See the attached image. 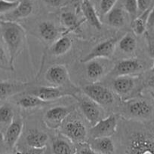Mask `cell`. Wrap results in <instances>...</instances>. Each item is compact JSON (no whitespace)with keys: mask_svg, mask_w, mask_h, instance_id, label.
<instances>
[{"mask_svg":"<svg viewBox=\"0 0 154 154\" xmlns=\"http://www.w3.org/2000/svg\"><path fill=\"white\" fill-rule=\"evenodd\" d=\"M31 84L17 81H0V101L7 100L14 96L24 93Z\"/></svg>","mask_w":154,"mask_h":154,"instance_id":"5bb4252c","label":"cell"},{"mask_svg":"<svg viewBox=\"0 0 154 154\" xmlns=\"http://www.w3.org/2000/svg\"><path fill=\"white\" fill-rule=\"evenodd\" d=\"M154 27V5L150 8L147 18V29H151Z\"/></svg>","mask_w":154,"mask_h":154,"instance_id":"d590c367","label":"cell"},{"mask_svg":"<svg viewBox=\"0 0 154 154\" xmlns=\"http://www.w3.org/2000/svg\"><path fill=\"white\" fill-rule=\"evenodd\" d=\"M81 9L85 19L90 25L96 28L97 29H101L102 28V23L90 0H82Z\"/></svg>","mask_w":154,"mask_h":154,"instance_id":"ffe728a7","label":"cell"},{"mask_svg":"<svg viewBox=\"0 0 154 154\" xmlns=\"http://www.w3.org/2000/svg\"><path fill=\"white\" fill-rule=\"evenodd\" d=\"M2 38L5 44L11 66L14 69V62L24 51L26 44V32L21 25L17 22H1Z\"/></svg>","mask_w":154,"mask_h":154,"instance_id":"7a4b0ae2","label":"cell"},{"mask_svg":"<svg viewBox=\"0 0 154 154\" xmlns=\"http://www.w3.org/2000/svg\"><path fill=\"white\" fill-rule=\"evenodd\" d=\"M88 147L98 154H116V148L111 137L92 138Z\"/></svg>","mask_w":154,"mask_h":154,"instance_id":"e0dca14e","label":"cell"},{"mask_svg":"<svg viewBox=\"0 0 154 154\" xmlns=\"http://www.w3.org/2000/svg\"><path fill=\"white\" fill-rule=\"evenodd\" d=\"M39 33L41 38L48 43H54L60 36L59 31L54 23L51 21H43L39 25Z\"/></svg>","mask_w":154,"mask_h":154,"instance_id":"44dd1931","label":"cell"},{"mask_svg":"<svg viewBox=\"0 0 154 154\" xmlns=\"http://www.w3.org/2000/svg\"><path fill=\"white\" fill-rule=\"evenodd\" d=\"M118 0H101L100 2V11L103 15H105L114 7Z\"/></svg>","mask_w":154,"mask_h":154,"instance_id":"d6a6232c","label":"cell"},{"mask_svg":"<svg viewBox=\"0 0 154 154\" xmlns=\"http://www.w3.org/2000/svg\"><path fill=\"white\" fill-rule=\"evenodd\" d=\"M136 76H119L112 81V90L118 96H128L134 90L137 82Z\"/></svg>","mask_w":154,"mask_h":154,"instance_id":"9a60e30c","label":"cell"},{"mask_svg":"<svg viewBox=\"0 0 154 154\" xmlns=\"http://www.w3.org/2000/svg\"><path fill=\"white\" fill-rule=\"evenodd\" d=\"M3 154H11V153H3Z\"/></svg>","mask_w":154,"mask_h":154,"instance_id":"ee69618b","label":"cell"},{"mask_svg":"<svg viewBox=\"0 0 154 154\" xmlns=\"http://www.w3.org/2000/svg\"><path fill=\"white\" fill-rule=\"evenodd\" d=\"M150 52H151V54H152V59H153V66H152V74H153V78H154V46H151ZM153 85H154V78H153Z\"/></svg>","mask_w":154,"mask_h":154,"instance_id":"f35d334b","label":"cell"},{"mask_svg":"<svg viewBox=\"0 0 154 154\" xmlns=\"http://www.w3.org/2000/svg\"><path fill=\"white\" fill-rule=\"evenodd\" d=\"M126 112L131 118L148 119L152 114V107L145 99H132L127 102Z\"/></svg>","mask_w":154,"mask_h":154,"instance_id":"4fadbf2b","label":"cell"},{"mask_svg":"<svg viewBox=\"0 0 154 154\" xmlns=\"http://www.w3.org/2000/svg\"><path fill=\"white\" fill-rule=\"evenodd\" d=\"M23 128L24 123L20 117H14L11 123L6 128L4 134V142L9 148H14L15 147L22 134Z\"/></svg>","mask_w":154,"mask_h":154,"instance_id":"2e32d148","label":"cell"},{"mask_svg":"<svg viewBox=\"0 0 154 154\" xmlns=\"http://www.w3.org/2000/svg\"><path fill=\"white\" fill-rule=\"evenodd\" d=\"M150 8L140 14L131 23V29L136 35H142L147 29V18Z\"/></svg>","mask_w":154,"mask_h":154,"instance_id":"83f0119b","label":"cell"},{"mask_svg":"<svg viewBox=\"0 0 154 154\" xmlns=\"http://www.w3.org/2000/svg\"><path fill=\"white\" fill-rule=\"evenodd\" d=\"M122 126L119 154H154V127L134 122Z\"/></svg>","mask_w":154,"mask_h":154,"instance_id":"6da1fadb","label":"cell"},{"mask_svg":"<svg viewBox=\"0 0 154 154\" xmlns=\"http://www.w3.org/2000/svg\"><path fill=\"white\" fill-rule=\"evenodd\" d=\"M118 37H112L100 42L81 60V63H86L95 59H110L113 57L117 46Z\"/></svg>","mask_w":154,"mask_h":154,"instance_id":"277c9868","label":"cell"},{"mask_svg":"<svg viewBox=\"0 0 154 154\" xmlns=\"http://www.w3.org/2000/svg\"><path fill=\"white\" fill-rule=\"evenodd\" d=\"M61 134L72 143L83 144L87 138L88 130L82 121L73 119L63 125Z\"/></svg>","mask_w":154,"mask_h":154,"instance_id":"8992f818","label":"cell"},{"mask_svg":"<svg viewBox=\"0 0 154 154\" xmlns=\"http://www.w3.org/2000/svg\"><path fill=\"white\" fill-rule=\"evenodd\" d=\"M5 141V138H4V134L2 133L1 130H0V146L4 143Z\"/></svg>","mask_w":154,"mask_h":154,"instance_id":"ab89813d","label":"cell"},{"mask_svg":"<svg viewBox=\"0 0 154 154\" xmlns=\"http://www.w3.org/2000/svg\"><path fill=\"white\" fill-rule=\"evenodd\" d=\"M19 2H11L7 0H0V15L10 13L18 6Z\"/></svg>","mask_w":154,"mask_h":154,"instance_id":"1f68e13d","label":"cell"},{"mask_svg":"<svg viewBox=\"0 0 154 154\" xmlns=\"http://www.w3.org/2000/svg\"><path fill=\"white\" fill-rule=\"evenodd\" d=\"M143 69V64L138 59H125L118 61L113 66L109 75L114 78L119 76H135Z\"/></svg>","mask_w":154,"mask_h":154,"instance_id":"30bf717a","label":"cell"},{"mask_svg":"<svg viewBox=\"0 0 154 154\" xmlns=\"http://www.w3.org/2000/svg\"><path fill=\"white\" fill-rule=\"evenodd\" d=\"M124 9L131 16H135L138 11L137 0H123Z\"/></svg>","mask_w":154,"mask_h":154,"instance_id":"4dcf8cb0","label":"cell"},{"mask_svg":"<svg viewBox=\"0 0 154 154\" xmlns=\"http://www.w3.org/2000/svg\"><path fill=\"white\" fill-rule=\"evenodd\" d=\"M118 118L115 114H110L102 118L90 128L89 133L92 138L111 137L116 133L118 128Z\"/></svg>","mask_w":154,"mask_h":154,"instance_id":"52a82bcc","label":"cell"},{"mask_svg":"<svg viewBox=\"0 0 154 154\" xmlns=\"http://www.w3.org/2000/svg\"><path fill=\"white\" fill-rule=\"evenodd\" d=\"M150 94H151V96H152V98L153 99V101H154V92H151Z\"/></svg>","mask_w":154,"mask_h":154,"instance_id":"b9f144b4","label":"cell"},{"mask_svg":"<svg viewBox=\"0 0 154 154\" xmlns=\"http://www.w3.org/2000/svg\"><path fill=\"white\" fill-rule=\"evenodd\" d=\"M87 97V96H86ZM79 101V106L82 113L84 115L85 118L91 124L94 126L98 123L101 119H102V111L101 106L94 101L91 100L89 98H79L75 97Z\"/></svg>","mask_w":154,"mask_h":154,"instance_id":"7c38bea8","label":"cell"},{"mask_svg":"<svg viewBox=\"0 0 154 154\" xmlns=\"http://www.w3.org/2000/svg\"><path fill=\"white\" fill-rule=\"evenodd\" d=\"M82 92L88 98L100 106H109L113 105L115 101V93L113 90L97 83L85 86Z\"/></svg>","mask_w":154,"mask_h":154,"instance_id":"3957f363","label":"cell"},{"mask_svg":"<svg viewBox=\"0 0 154 154\" xmlns=\"http://www.w3.org/2000/svg\"><path fill=\"white\" fill-rule=\"evenodd\" d=\"M72 45V39L66 34L60 35L50 48V51L52 55L63 56L69 51Z\"/></svg>","mask_w":154,"mask_h":154,"instance_id":"7402d4cb","label":"cell"},{"mask_svg":"<svg viewBox=\"0 0 154 154\" xmlns=\"http://www.w3.org/2000/svg\"><path fill=\"white\" fill-rule=\"evenodd\" d=\"M33 5L30 2L26 0H21L16 8L10 13L2 15L3 18L2 20L11 21L16 22L20 19H24L30 16L33 12Z\"/></svg>","mask_w":154,"mask_h":154,"instance_id":"ac0fdd59","label":"cell"},{"mask_svg":"<svg viewBox=\"0 0 154 154\" xmlns=\"http://www.w3.org/2000/svg\"><path fill=\"white\" fill-rule=\"evenodd\" d=\"M48 5L51 7H59L63 4V0H42Z\"/></svg>","mask_w":154,"mask_h":154,"instance_id":"8d00e7d4","label":"cell"},{"mask_svg":"<svg viewBox=\"0 0 154 154\" xmlns=\"http://www.w3.org/2000/svg\"><path fill=\"white\" fill-rule=\"evenodd\" d=\"M8 2H20L21 0H7Z\"/></svg>","mask_w":154,"mask_h":154,"instance_id":"60d3db41","label":"cell"},{"mask_svg":"<svg viewBox=\"0 0 154 154\" xmlns=\"http://www.w3.org/2000/svg\"><path fill=\"white\" fill-rule=\"evenodd\" d=\"M45 148H34V147H29L23 150L22 152H18L17 154H44Z\"/></svg>","mask_w":154,"mask_h":154,"instance_id":"e575fe53","label":"cell"},{"mask_svg":"<svg viewBox=\"0 0 154 154\" xmlns=\"http://www.w3.org/2000/svg\"><path fill=\"white\" fill-rule=\"evenodd\" d=\"M25 93L37 96L42 100L46 102H49V103L53 101L64 97V96L76 97L73 92L65 90L63 87H52V86H50V87H45V86L36 87L33 89H30V90H27Z\"/></svg>","mask_w":154,"mask_h":154,"instance_id":"ba28073f","label":"cell"},{"mask_svg":"<svg viewBox=\"0 0 154 154\" xmlns=\"http://www.w3.org/2000/svg\"><path fill=\"white\" fill-rule=\"evenodd\" d=\"M51 151L53 154L76 153V150L74 147L73 143L64 136L63 138H57L54 140L51 145Z\"/></svg>","mask_w":154,"mask_h":154,"instance_id":"603a6c76","label":"cell"},{"mask_svg":"<svg viewBox=\"0 0 154 154\" xmlns=\"http://www.w3.org/2000/svg\"><path fill=\"white\" fill-rule=\"evenodd\" d=\"M107 22L109 25L115 28H121L125 23L126 17H125V9L116 5L107 14Z\"/></svg>","mask_w":154,"mask_h":154,"instance_id":"d4e9b609","label":"cell"},{"mask_svg":"<svg viewBox=\"0 0 154 154\" xmlns=\"http://www.w3.org/2000/svg\"><path fill=\"white\" fill-rule=\"evenodd\" d=\"M1 22H2V20L0 18V32H1Z\"/></svg>","mask_w":154,"mask_h":154,"instance_id":"7bdbcfd3","label":"cell"},{"mask_svg":"<svg viewBox=\"0 0 154 154\" xmlns=\"http://www.w3.org/2000/svg\"><path fill=\"white\" fill-rule=\"evenodd\" d=\"M48 138V135L45 132L38 129H32L26 135L25 141L29 147L45 148Z\"/></svg>","mask_w":154,"mask_h":154,"instance_id":"d6986e66","label":"cell"},{"mask_svg":"<svg viewBox=\"0 0 154 154\" xmlns=\"http://www.w3.org/2000/svg\"><path fill=\"white\" fill-rule=\"evenodd\" d=\"M113 66L110 59H95L86 63V76L92 83H97L106 74L110 73Z\"/></svg>","mask_w":154,"mask_h":154,"instance_id":"9c48e42d","label":"cell"},{"mask_svg":"<svg viewBox=\"0 0 154 154\" xmlns=\"http://www.w3.org/2000/svg\"><path fill=\"white\" fill-rule=\"evenodd\" d=\"M45 79L51 86L55 87H63L70 83L67 69L64 65L60 64L50 66L45 72Z\"/></svg>","mask_w":154,"mask_h":154,"instance_id":"8fae6325","label":"cell"},{"mask_svg":"<svg viewBox=\"0 0 154 154\" xmlns=\"http://www.w3.org/2000/svg\"><path fill=\"white\" fill-rule=\"evenodd\" d=\"M79 154H98L95 152H94L88 145H83L82 147L80 148L79 151Z\"/></svg>","mask_w":154,"mask_h":154,"instance_id":"74e56055","label":"cell"},{"mask_svg":"<svg viewBox=\"0 0 154 154\" xmlns=\"http://www.w3.org/2000/svg\"><path fill=\"white\" fill-rule=\"evenodd\" d=\"M14 117V111L9 104H3L0 106V126L8 127Z\"/></svg>","mask_w":154,"mask_h":154,"instance_id":"f1b7e54d","label":"cell"},{"mask_svg":"<svg viewBox=\"0 0 154 154\" xmlns=\"http://www.w3.org/2000/svg\"><path fill=\"white\" fill-rule=\"evenodd\" d=\"M0 69L8 72H13L14 69L11 66L8 54L5 51L2 45L0 44Z\"/></svg>","mask_w":154,"mask_h":154,"instance_id":"f546056e","label":"cell"},{"mask_svg":"<svg viewBox=\"0 0 154 154\" xmlns=\"http://www.w3.org/2000/svg\"><path fill=\"white\" fill-rule=\"evenodd\" d=\"M48 103L49 102H45L37 96L26 93H24V95L17 100V105L25 110L41 108Z\"/></svg>","mask_w":154,"mask_h":154,"instance_id":"cb8c5ba5","label":"cell"},{"mask_svg":"<svg viewBox=\"0 0 154 154\" xmlns=\"http://www.w3.org/2000/svg\"><path fill=\"white\" fill-rule=\"evenodd\" d=\"M75 110L73 106H54L49 108L45 113L43 121L47 127L57 129L63 125V122Z\"/></svg>","mask_w":154,"mask_h":154,"instance_id":"5b68a950","label":"cell"},{"mask_svg":"<svg viewBox=\"0 0 154 154\" xmlns=\"http://www.w3.org/2000/svg\"><path fill=\"white\" fill-rule=\"evenodd\" d=\"M117 46L124 54H132L137 48V41L131 33L128 32L119 39Z\"/></svg>","mask_w":154,"mask_h":154,"instance_id":"4316f807","label":"cell"},{"mask_svg":"<svg viewBox=\"0 0 154 154\" xmlns=\"http://www.w3.org/2000/svg\"><path fill=\"white\" fill-rule=\"evenodd\" d=\"M152 0H137V8L140 14L149 9Z\"/></svg>","mask_w":154,"mask_h":154,"instance_id":"836d02e7","label":"cell"},{"mask_svg":"<svg viewBox=\"0 0 154 154\" xmlns=\"http://www.w3.org/2000/svg\"><path fill=\"white\" fill-rule=\"evenodd\" d=\"M60 22L65 28V32L63 34L67 35V33L71 32H75L79 29L81 22H79L76 15L72 12L66 11L63 12L60 15Z\"/></svg>","mask_w":154,"mask_h":154,"instance_id":"484cf974","label":"cell"}]
</instances>
